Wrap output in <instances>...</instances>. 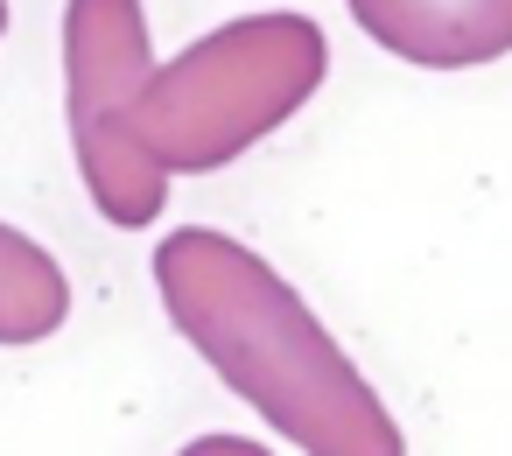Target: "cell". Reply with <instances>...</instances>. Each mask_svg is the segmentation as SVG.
<instances>
[{"label":"cell","instance_id":"1","mask_svg":"<svg viewBox=\"0 0 512 456\" xmlns=\"http://www.w3.org/2000/svg\"><path fill=\"white\" fill-rule=\"evenodd\" d=\"M148 267L183 344L302 456H407L393 407L295 295V281L246 239L176 225Z\"/></svg>","mask_w":512,"mask_h":456},{"label":"cell","instance_id":"2","mask_svg":"<svg viewBox=\"0 0 512 456\" xmlns=\"http://www.w3.org/2000/svg\"><path fill=\"white\" fill-rule=\"evenodd\" d=\"M330 78V43L309 15H239L197 36L183 57L155 64L134 99L141 155L176 176H211L281 134Z\"/></svg>","mask_w":512,"mask_h":456},{"label":"cell","instance_id":"3","mask_svg":"<svg viewBox=\"0 0 512 456\" xmlns=\"http://www.w3.org/2000/svg\"><path fill=\"white\" fill-rule=\"evenodd\" d=\"M148 71L155 43L141 0H64V127L92 211L120 232H141L169 211V176L127 127Z\"/></svg>","mask_w":512,"mask_h":456},{"label":"cell","instance_id":"4","mask_svg":"<svg viewBox=\"0 0 512 456\" xmlns=\"http://www.w3.org/2000/svg\"><path fill=\"white\" fill-rule=\"evenodd\" d=\"M365 43L414 71H477L512 57V0H344Z\"/></svg>","mask_w":512,"mask_h":456},{"label":"cell","instance_id":"5","mask_svg":"<svg viewBox=\"0 0 512 456\" xmlns=\"http://www.w3.org/2000/svg\"><path fill=\"white\" fill-rule=\"evenodd\" d=\"M71 323V274L43 239L0 218V344H43Z\"/></svg>","mask_w":512,"mask_h":456},{"label":"cell","instance_id":"6","mask_svg":"<svg viewBox=\"0 0 512 456\" xmlns=\"http://www.w3.org/2000/svg\"><path fill=\"white\" fill-rule=\"evenodd\" d=\"M176 456H274L267 442H246V435H197V442H183Z\"/></svg>","mask_w":512,"mask_h":456},{"label":"cell","instance_id":"7","mask_svg":"<svg viewBox=\"0 0 512 456\" xmlns=\"http://www.w3.org/2000/svg\"><path fill=\"white\" fill-rule=\"evenodd\" d=\"M0 36H8V0H0Z\"/></svg>","mask_w":512,"mask_h":456}]
</instances>
